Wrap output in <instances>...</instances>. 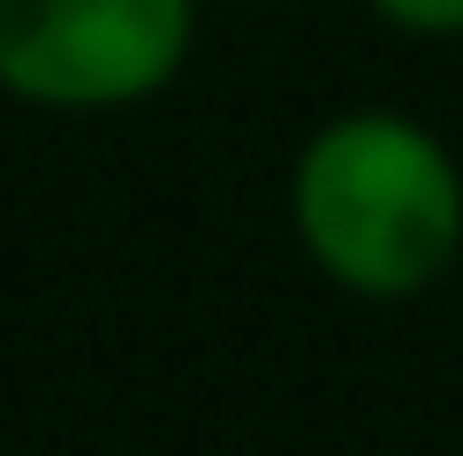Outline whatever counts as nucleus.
<instances>
[{
  "instance_id": "obj_1",
  "label": "nucleus",
  "mask_w": 463,
  "mask_h": 456,
  "mask_svg": "<svg viewBox=\"0 0 463 456\" xmlns=\"http://www.w3.org/2000/svg\"><path fill=\"white\" fill-rule=\"evenodd\" d=\"M288 236L326 290L418 304L463 266V160L402 107H342L288 160Z\"/></svg>"
},
{
  "instance_id": "obj_2",
  "label": "nucleus",
  "mask_w": 463,
  "mask_h": 456,
  "mask_svg": "<svg viewBox=\"0 0 463 456\" xmlns=\"http://www.w3.org/2000/svg\"><path fill=\"white\" fill-rule=\"evenodd\" d=\"M205 0H0V100L31 114L152 107L198 53Z\"/></svg>"
},
{
  "instance_id": "obj_3",
  "label": "nucleus",
  "mask_w": 463,
  "mask_h": 456,
  "mask_svg": "<svg viewBox=\"0 0 463 456\" xmlns=\"http://www.w3.org/2000/svg\"><path fill=\"white\" fill-rule=\"evenodd\" d=\"M395 38H426V46H456L463 38V0H364Z\"/></svg>"
},
{
  "instance_id": "obj_4",
  "label": "nucleus",
  "mask_w": 463,
  "mask_h": 456,
  "mask_svg": "<svg viewBox=\"0 0 463 456\" xmlns=\"http://www.w3.org/2000/svg\"><path fill=\"white\" fill-rule=\"evenodd\" d=\"M221 8H297V0H221Z\"/></svg>"
}]
</instances>
